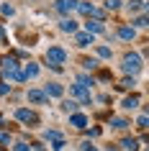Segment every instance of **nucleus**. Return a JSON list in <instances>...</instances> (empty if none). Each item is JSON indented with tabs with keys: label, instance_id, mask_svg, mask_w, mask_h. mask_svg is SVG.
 <instances>
[{
	"label": "nucleus",
	"instance_id": "nucleus-1",
	"mask_svg": "<svg viewBox=\"0 0 149 151\" xmlns=\"http://www.w3.org/2000/svg\"><path fill=\"white\" fill-rule=\"evenodd\" d=\"M3 74L8 77V80H16V82H26L23 80V72L18 69V62H16V56H5L3 59Z\"/></svg>",
	"mask_w": 149,
	"mask_h": 151
},
{
	"label": "nucleus",
	"instance_id": "nucleus-2",
	"mask_svg": "<svg viewBox=\"0 0 149 151\" xmlns=\"http://www.w3.org/2000/svg\"><path fill=\"white\" fill-rule=\"evenodd\" d=\"M64 62H67V51L62 46H49V51H47V64L49 67H62Z\"/></svg>",
	"mask_w": 149,
	"mask_h": 151
},
{
	"label": "nucleus",
	"instance_id": "nucleus-3",
	"mask_svg": "<svg viewBox=\"0 0 149 151\" xmlns=\"http://www.w3.org/2000/svg\"><path fill=\"white\" fill-rule=\"evenodd\" d=\"M141 69H144V64H141V59L136 54H126L124 56V72H126V74H131V77H134V74H139Z\"/></svg>",
	"mask_w": 149,
	"mask_h": 151
},
{
	"label": "nucleus",
	"instance_id": "nucleus-4",
	"mask_svg": "<svg viewBox=\"0 0 149 151\" xmlns=\"http://www.w3.org/2000/svg\"><path fill=\"white\" fill-rule=\"evenodd\" d=\"M16 118L21 120V123H39V115H36L33 110H28V108H18Z\"/></svg>",
	"mask_w": 149,
	"mask_h": 151
},
{
	"label": "nucleus",
	"instance_id": "nucleus-5",
	"mask_svg": "<svg viewBox=\"0 0 149 151\" xmlns=\"http://www.w3.org/2000/svg\"><path fill=\"white\" fill-rule=\"evenodd\" d=\"M26 97H28V103H33V105H47L49 103V97L44 95V90H28Z\"/></svg>",
	"mask_w": 149,
	"mask_h": 151
},
{
	"label": "nucleus",
	"instance_id": "nucleus-6",
	"mask_svg": "<svg viewBox=\"0 0 149 151\" xmlns=\"http://www.w3.org/2000/svg\"><path fill=\"white\" fill-rule=\"evenodd\" d=\"M75 44H77L80 49H85V46H90V44H95V36L87 33V31H77L75 33Z\"/></svg>",
	"mask_w": 149,
	"mask_h": 151
},
{
	"label": "nucleus",
	"instance_id": "nucleus-7",
	"mask_svg": "<svg viewBox=\"0 0 149 151\" xmlns=\"http://www.w3.org/2000/svg\"><path fill=\"white\" fill-rule=\"evenodd\" d=\"M70 126L77 128V131H85V128H87V115H85V113H72V115H70Z\"/></svg>",
	"mask_w": 149,
	"mask_h": 151
},
{
	"label": "nucleus",
	"instance_id": "nucleus-8",
	"mask_svg": "<svg viewBox=\"0 0 149 151\" xmlns=\"http://www.w3.org/2000/svg\"><path fill=\"white\" fill-rule=\"evenodd\" d=\"M77 3L80 0H57L54 10H59V13H72V10H77Z\"/></svg>",
	"mask_w": 149,
	"mask_h": 151
},
{
	"label": "nucleus",
	"instance_id": "nucleus-9",
	"mask_svg": "<svg viewBox=\"0 0 149 151\" xmlns=\"http://www.w3.org/2000/svg\"><path fill=\"white\" fill-rule=\"evenodd\" d=\"M70 92L75 97H77L80 103H85V105H90V90H85V87H80V85H72L70 87Z\"/></svg>",
	"mask_w": 149,
	"mask_h": 151
},
{
	"label": "nucleus",
	"instance_id": "nucleus-10",
	"mask_svg": "<svg viewBox=\"0 0 149 151\" xmlns=\"http://www.w3.org/2000/svg\"><path fill=\"white\" fill-rule=\"evenodd\" d=\"M44 95H47V97H62L64 95V87L59 85V82H49L47 87H44Z\"/></svg>",
	"mask_w": 149,
	"mask_h": 151
},
{
	"label": "nucleus",
	"instance_id": "nucleus-11",
	"mask_svg": "<svg viewBox=\"0 0 149 151\" xmlns=\"http://www.w3.org/2000/svg\"><path fill=\"white\" fill-rule=\"evenodd\" d=\"M21 72H23V80H36V77H39V64H33V62H28V64H26V67H23V69H21Z\"/></svg>",
	"mask_w": 149,
	"mask_h": 151
},
{
	"label": "nucleus",
	"instance_id": "nucleus-12",
	"mask_svg": "<svg viewBox=\"0 0 149 151\" xmlns=\"http://www.w3.org/2000/svg\"><path fill=\"white\" fill-rule=\"evenodd\" d=\"M116 36H118V39H124V41H134V39H136V28H134V26H121Z\"/></svg>",
	"mask_w": 149,
	"mask_h": 151
},
{
	"label": "nucleus",
	"instance_id": "nucleus-13",
	"mask_svg": "<svg viewBox=\"0 0 149 151\" xmlns=\"http://www.w3.org/2000/svg\"><path fill=\"white\" fill-rule=\"evenodd\" d=\"M59 31H64V33H77V21H72V18H62V21H59Z\"/></svg>",
	"mask_w": 149,
	"mask_h": 151
},
{
	"label": "nucleus",
	"instance_id": "nucleus-14",
	"mask_svg": "<svg viewBox=\"0 0 149 151\" xmlns=\"http://www.w3.org/2000/svg\"><path fill=\"white\" fill-rule=\"evenodd\" d=\"M85 31L95 36V33H105V28H103L100 21H90V18H87V21H85Z\"/></svg>",
	"mask_w": 149,
	"mask_h": 151
},
{
	"label": "nucleus",
	"instance_id": "nucleus-15",
	"mask_svg": "<svg viewBox=\"0 0 149 151\" xmlns=\"http://www.w3.org/2000/svg\"><path fill=\"white\" fill-rule=\"evenodd\" d=\"M147 10V3L144 0H131L129 3V13H144Z\"/></svg>",
	"mask_w": 149,
	"mask_h": 151
},
{
	"label": "nucleus",
	"instance_id": "nucleus-16",
	"mask_svg": "<svg viewBox=\"0 0 149 151\" xmlns=\"http://www.w3.org/2000/svg\"><path fill=\"white\" fill-rule=\"evenodd\" d=\"M121 108H124V110H134V108H139V97H136V95H129L124 103H121Z\"/></svg>",
	"mask_w": 149,
	"mask_h": 151
},
{
	"label": "nucleus",
	"instance_id": "nucleus-17",
	"mask_svg": "<svg viewBox=\"0 0 149 151\" xmlns=\"http://www.w3.org/2000/svg\"><path fill=\"white\" fill-rule=\"evenodd\" d=\"M77 85H80V87H85V90H90V87L95 85V77H87V74H80V77H77Z\"/></svg>",
	"mask_w": 149,
	"mask_h": 151
},
{
	"label": "nucleus",
	"instance_id": "nucleus-18",
	"mask_svg": "<svg viewBox=\"0 0 149 151\" xmlns=\"http://www.w3.org/2000/svg\"><path fill=\"white\" fill-rule=\"evenodd\" d=\"M110 126H113V128H118V131H126V128L131 126V123H129L126 118H110Z\"/></svg>",
	"mask_w": 149,
	"mask_h": 151
},
{
	"label": "nucleus",
	"instance_id": "nucleus-19",
	"mask_svg": "<svg viewBox=\"0 0 149 151\" xmlns=\"http://www.w3.org/2000/svg\"><path fill=\"white\" fill-rule=\"evenodd\" d=\"M98 64H100V62H98L95 56H93V59H82V67H85L87 72H95V69H98Z\"/></svg>",
	"mask_w": 149,
	"mask_h": 151
},
{
	"label": "nucleus",
	"instance_id": "nucleus-20",
	"mask_svg": "<svg viewBox=\"0 0 149 151\" xmlns=\"http://www.w3.org/2000/svg\"><path fill=\"white\" fill-rule=\"evenodd\" d=\"M62 110L72 115V113H77V103H75V100H64V103H62Z\"/></svg>",
	"mask_w": 149,
	"mask_h": 151
},
{
	"label": "nucleus",
	"instance_id": "nucleus-21",
	"mask_svg": "<svg viewBox=\"0 0 149 151\" xmlns=\"http://www.w3.org/2000/svg\"><path fill=\"white\" fill-rule=\"evenodd\" d=\"M134 85H136L134 77H124V80L118 82V87H121V90H134Z\"/></svg>",
	"mask_w": 149,
	"mask_h": 151
},
{
	"label": "nucleus",
	"instance_id": "nucleus-22",
	"mask_svg": "<svg viewBox=\"0 0 149 151\" xmlns=\"http://www.w3.org/2000/svg\"><path fill=\"white\" fill-rule=\"evenodd\" d=\"M95 54L100 56V59H110V56H113V51H110L108 46H98V49H95Z\"/></svg>",
	"mask_w": 149,
	"mask_h": 151
},
{
	"label": "nucleus",
	"instance_id": "nucleus-23",
	"mask_svg": "<svg viewBox=\"0 0 149 151\" xmlns=\"http://www.w3.org/2000/svg\"><path fill=\"white\" fill-rule=\"evenodd\" d=\"M121 146H124V149H129V151H136V149H139V143L134 141V138H124V141H121Z\"/></svg>",
	"mask_w": 149,
	"mask_h": 151
},
{
	"label": "nucleus",
	"instance_id": "nucleus-24",
	"mask_svg": "<svg viewBox=\"0 0 149 151\" xmlns=\"http://www.w3.org/2000/svg\"><path fill=\"white\" fill-rule=\"evenodd\" d=\"M134 28H147V16H139V18H134L131 21Z\"/></svg>",
	"mask_w": 149,
	"mask_h": 151
},
{
	"label": "nucleus",
	"instance_id": "nucleus-25",
	"mask_svg": "<svg viewBox=\"0 0 149 151\" xmlns=\"http://www.w3.org/2000/svg\"><path fill=\"white\" fill-rule=\"evenodd\" d=\"M44 138H47V141H59V138H62V133H59V131H47V133H44Z\"/></svg>",
	"mask_w": 149,
	"mask_h": 151
},
{
	"label": "nucleus",
	"instance_id": "nucleus-26",
	"mask_svg": "<svg viewBox=\"0 0 149 151\" xmlns=\"http://www.w3.org/2000/svg\"><path fill=\"white\" fill-rule=\"evenodd\" d=\"M10 133H5V131H0V146H10Z\"/></svg>",
	"mask_w": 149,
	"mask_h": 151
},
{
	"label": "nucleus",
	"instance_id": "nucleus-27",
	"mask_svg": "<svg viewBox=\"0 0 149 151\" xmlns=\"http://www.w3.org/2000/svg\"><path fill=\"white\" fill-rule=\"evenodd\" d=\"M121 8V0H105V10H118Z\"/></svg>",
	"mask_w": 149,
	"mask_h": 151
},
{
	"label": "nucleus",
	"instance_id": "nucleus-28",
	"mask_svg": "<svg viewBox=\"0 0 149 151\" xmlns=\"http://www.w3.org/2000/svg\"><path fill=\"white\" fill-rule=\"evenodd\" d=\"M0 13H3V16H13V5L3 3V5H0Z\"/></svg>",
	"mask_w": 149,
	"mask_h": 151
},
{
	"label": "nucleus",
	"instance_id": "nucleus-29",
	"mask_svg": "<svg viewBox=\"0 0 149 151\" xmlns=\"http://www.w3.org/2000/svg\"><path fill=\"white\" fill-rule=\"evenodd\" d=\"M13 149H16V151H31V146L23 143V141H18V143H13Z\"/></svg>",
	"mask_w": 149,
	"mask_h": 151
},
{
	"label": "nucleus",
	"instance_id": "nucleus-30",
	"mask_svg": "<svg viewBox=\"0 0 149 151\" xmlns=\"http://www.w3.org/2000/svg\"><path fill=\"white\" fill-rule=\"evenodd\" d=\"M136 126H139L141 131L147 128V113H141V115H139V120H136Z\"/></svg>",
	"mask_w": 149,
	"mask_h": 151
},
{
	"label": "nucleus",
	"instance_id": "nucleus-31",
	"mask_svg": "<svg viewBox=\"0 0 149 151\" xmlns=\"http://www.w3.org/2000/svg\"><path fill=\"white\" fill-rule=\"evenodd\" d=\"M64 146H67V143H64V138H59V141H54V143H52V149H54V151H62Z\"/></svg>",
	"mask_w": 149,
	"mask_h": 151
},
{
	"label": "nucleus",
	"instance_id": "nucleus-32",
	"mask_svg": "<svg viewBox=\"0 0 149 151\" xmlns=\"http://www.w3.org/2000/svg\"><path fill=\"white\" fill-rule=\"evenodd\" d=\"M10 95V85H0V97Z\"/></svg>",
	"mask_w": 149,
	"mask_h": 151
},
{
	"label": "nucleus",
	"instance_id": "nucleus-33",
	"mask_svg": "<svg viewBox=\"0 0 149 151\" xmlns=\"http://www.w3.org/2000/svg\"><path fill=\"white\" fill-rule=\"evenodd\" d=\"M82 151H98V149H95L93 143H82Z\"/></svg>",
	"mask_w": 149,
	"mask_h": 151
},
{
	"label": "nucleus",
	"instance_id": "nucleus-34",
	"mask_svg": "<svg viewBox=\"0 0 149 151\" xmlns=\"http://www.w3.org/2000/svg\"><path fill=\"white\" fill-rule=\"evenodd\" d=\"M0 41H8V39H5V31H3V26H0Z\"/></svg>",
	"mask_w": 149,
	"mask_h": 151
}]
</instances>
